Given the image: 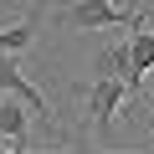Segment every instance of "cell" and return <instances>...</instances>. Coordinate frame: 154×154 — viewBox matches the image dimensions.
Masks as SVG:
<instances>
[{"label":"cell","mask_w":154,"mask_h":154,"mask_svg":"<svg viewBox=\"0 0 154 154\" xmlns=\"http://www.w3.org/2000/svg\"><path fill=\"white\" fill-rule=\"evenodd\" d=\"M123 103H128V82L123 77H98L93 82V93H88V123H93L98 139H108V128H113V118H118Z\"/></svg>","instance_id":"obj_2"},{"label":"cell","mask_w":154,"mask_h":154,"mask_svg":"<svg viewBox=\"0 0 154 154\" xmlns=\"http://www.w3.org/2000/svg\"><path fill=\"white\" fill-rule=\"evenodd\" d=\"M62 21L72 31H123V26H144V11H123L118 0H72Z\"/></svg>","instance_id":"obj_1"},{"label":"cell","mask_w":154,"mask_h":154,"mask_svg":"<svg viewBox=\"0 0 154 154\" xmlns=\"http://www.w3.org/2000/svg\"><path fill=\"white\" fill-rule=\"evenodd\" d=\"M123 46H128V77H123V82H128V93H139V88H144V77L154 72V31L134 26V36H128Z\"/></svg>","instance_id":"obj_4"},{"label":"cell","mask_w":154,"mask_h":154,"mask_svg":"<svg viewBox=\"0 0 154 154\" xmlns=\"http://www.w3.org/2000/svg\"><path fill=\"white\" fill-rule=\"evenodd\" d=\"M149 5H154V0H149Z\"/></svg>","instance_id":"obj_7"},{"label":"cell","mask_w":154,"mask_h":154,"mask_svg":"<svg viewBox=\"0 0 154 154\" xmlns=\"http://www.w3.org/2000/svg\"><path fill=\"white\" fill-rule=\"evenodd\" d=\"M0 139H5L11 149H26L31 144V108L11 93H0Z\"/></svg>","instance_id":"obj_3"},{"label":"cell","mask_w":154,"mask_h":154,"mask_svg":"<svg viewBox=\"0 0 154 154\" xmlns=\"http://www.w3.org/2000/svg\"><path fill=\"white\" fill-rule=\"evenodd\" d=\"M98 77H128V46H108L98 57Z\"/></svg>","instance_id":"obj_6"},{"label":"cell","mask_w":154,"mask_h":154,"mask_svg":"<svg viewBox=\"0 0 154 154\" xmlns=\"http://www.w3.org/2000/svg\"><path fill=\"white\" fill-rule=\"evenodd\" d=\"M31 21H16V26H0V51H11V57H21L26 46H31Z\"/></svg>","instance_id":"obj_5"}]
</instances>
